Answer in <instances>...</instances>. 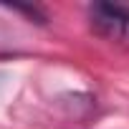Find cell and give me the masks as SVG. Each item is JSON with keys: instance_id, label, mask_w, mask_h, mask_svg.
I'll return each mask as SVG.
<instances>
[{"instance_id": "1", "label": "cell", "mask_w": 129, "mask_h": 129, "mask_svg": "<svg viewBox=\"0 0 129 129\" xmlns=\"http://www.w3.org/2000/svg\"><path fill=\"white\" fill-rule=\"evenodd\" d=\"M89 23L94 33L109 41L129 43V5L121 3H94L89 5Z\"/></svg>"}]
</instances>
